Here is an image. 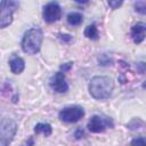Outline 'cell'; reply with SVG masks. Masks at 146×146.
<instances>
[{
  "label": "cell",
  "mask_w": 146,
  "mask_h": 146,
  "mask_svg": "<svg viewBox=\"0 0 146 146\" xmlns=\"http://www.w3.org/2000/svg\"><path fill=\"white\" fill-rule=\"evenodd\" d=\"M130 35L132 41L136 44H139L144 41V39L146 38V23L143 22H138L135 25H132L131 31H130Z\"/></svg>",
  "instance_id": "9c48e42d"
},
{
  "label": "cell",
  "mask_w": 146,
  "mask_h": 146,
  "mask_svg": "<svg viewBox=\"0 0 146 146\" xmlns=\"http://www.w3.org/2000/svg\"><path fill=\"white\" fill-rule=\"evenodd\" d=\"M49 84L51 87V89L58 94H64L68 90V84L66 82V79H65V75L63 72H57L55 73L50 81H49Z\"/></svg>",
  "instance_id": "ba28073f"
},
{
  "label": "cell",
  "mask_w": 146,
  "mask_h": 146,
  "mask_svg": "<svg viewBox=\"0 0 146 146\" xmlns=\"http://www.w3.org/2000/svg\"><path fill=\"white\" fill-rule=\"evenodd\" d=\"M84 116V110L81 106L74 105V106H67L64 107L59 113H58V117L60 121L63 122H67V123H74L78 122L80 119H82Z\"/></svg>",
  "instance_id": "277c9868"
},
{
  "label": "cell",
  "mask_w": 146,
  "mask_h": 146,
  "mask_svg": "<svg viewBox=\"0 0 146 146\" xmlns=\"http://www.w3.org/2000/svg\"><path fill=\"white\" fill-rule=\"evenodd\" d=\"M107 127H113L112 120L108 117H104L100 115H92L87 124V128L90 132L99 133L106 130Z\"/></svg>",
  "instance_id": "8992f818"
},
{
  "label": "cell",
  "mask_w": 146,
  "mask_h": 146,
  "mask_svg": "<svg viewBox=\"0 0 146 146\" xmlns=\"http://www.w3.org/2000/svg\"><path fill=\"white\" fill-rule=\"evenodd\" d=\"M42 17H43V19H44L46 23L57 22L62 17V8H60V6L57 2H55V1L48 2L43 7Z\"/></svg>",
  "instance_id": "52a82bcc"
},
{
  "label": "cell",
  "mask_w": 146,
  "mask_h": 146,
  "mask_svg": "<svg viewBox=\"0 0 146 146\" xmlns=\"http://www.w3.org/2000/svg\"><path fill=\"white\" fill-rule=\"evenodd\" d=\"M84 36L87 39H90V40H97L99 38V34H98V30H97V26L95 23L92 24H89L86 29H84Z\"/></svg>",
  "instance_id": "7c38bea8"
},
{
  "label": "cell",
  "mask_w": 146,
  "mask_h": 146,
  "mask_svg": "<svg viewBox=\"0 0 146 146\" xmlns=\"http://www.w3.org/2000/svg\"><path fill=\"white\" fill-rule=\"evenodd\" d=\"M18 7L16 1H2L1 2V16H0V27L5 29L13 22V14Z\"/></svg>",
  "instance_id": "5b68a950"
},
{
  "label": "cell",
  "mask_w": 146,
  "mask_h": 146,
  "mask_svg": "<svg viewBox=\"0 0 146 146\" xmlns=\"http://www.w3.org/2000/svg\"><path fill=\"white\" fill-rule=\"evenodd\" d=\"M33 145H34V140H33V138H32V137H30V138L26 140L25 145H23V146H33Z\"/></svg>",
  "instance_id": "7402d4cb"
},
{
  "label": "cell",
  "mask_w": 146,
  "mask_h": 146,
  "mask_svg": "<svg viewBox=\"0 0 146 146\" xmlns=\"http://www.w3.org/2000/svg\"><path fill=\"white\" fill-rule=\"evenodd\" d=\"M43 41V33L39 27H32L27 30L22 39V50L27 55H34L39 52Z\"/></svg>",
  "instance_id": "7a4b0ae2"
},
{
  "label": "cell",
  "mask_w": 146,
  "mask_h": 146,
  "mask_svg": "<svg viewBox=\"0 0 146 146\" xmlns=\"http://www.w3.org/2000/svg\"><path fill=\"white\" fill-rule=\"evenodd\" d=\"M135 11L140 15H146V1H136L133 3Z\"/></svg>",
  "instance_id": "9a60e30c"
},
{
  "label": "cell",
  "mask_w": 146,
  "mask_h": 146,
  "mask_svg": "<svg viewBox=\"0 0 146 146\" xmlns=\"http://www.w3.org/2000/svg\"><path fill=\"white\" fill-rule=\"evenodd\" d=\"M130 146H146V139L143 137H137L131 140Z\"/></svg>",
  "instance_id": "2e32d148"
},
{
  "label": "cell",
  "mask_w": 146,
  "mask_h": 146,
  "mask_svg": "<svg viewBox=\"0 0 146 146\" xmlns=\"http://www.w3.org/2000/svg\"><path fill=\"white\" fill-rule=\"evenodd\" d=\"M97 60H98V64H99L100 66H108V65H111V64L113 63V59H112L107 54H102V55H99L98 58H97Z\"/></svg>",
  "instance_id": "5bb4252c"
},
{
  "label": "cell",
  "mask_w": 146,
  "mask_h": 146,
  "mask_svg": "<svg viewBox=\"0 0 146 146\" xmlns=\"http://www.w3.org/2000/svg\"><path fill=\"white\" fill-rule=\"evenodd\" d=\"M72 66H73V63L72 62H68V63H65V64H63V65H60V72H63V73H65V72H67V71H70L71 68H72Z\"/></svg>",
  "instance_id": "e0dca14e"
},
{
  "label": "cell",
  "mask_w": 146,
  "mask_h": 146,
  "mask_svg": "<svg viewBox=\"0 0 146 146\" xmlns=\"http://www.w3.org/2000/svg\"><path fill=\"white\" fill-rule=\"evenodd\" d=\"M123 1H107V5L112 8V9H117L120 6H122Z\"/></svg>",
  "instance_id": "ac0fdd59"
},
{
  "label": "cell",
  "mask_w": 146,
  "mask_h": 146,
  "mask_svg": "<svg viewBox=\"0 0 146 146\" xmlns=\"http://www.w3.org/2000/svg\"><path fill=\"white\" fill-rule=\"evenodd\" d=\"M89 94L97 100H104L110 98L114 90V82L110 76L97 75L94 76L88 86Z\"/></svg>",
  "instance_id": "6da1fadb"
},
{
  "label": "cell",
  "mask_w": 146,
  "mask_h": 146,
  "mask_svg": "<svg viewBox=\"0 0 146 146\" xmlns=\"http://www.w3.org/2000/svg\"><path fill=\"white\" fill-rule=\"evenodd\" d=\"M83 136H84V132H83V130H82L81 128L76 129V131H75V133H74V137H75L76 139H80V138H82Z\"/></svg>",
  "instance_id": "44dd1931"
},
{
  "label": "cell",
  "mask_w": 146,
  "mask_h": 146,
  "mask_svg": "<svg viewBox=\"0 0 146 146\" xmlns=\"http://www.w3.org/2000/svg\"><path fill=\"white\" fill-rule=\"evenodd\" d=\"M58 35H59V39H60L62 41L66 42V43H68V42L72 41V36H71L70 34H63V33H59Z\"/></svg>",
  "instance_id": "d6986e66"
},
{
  "label": "cell",
  "mask_w": 146,
  "mask_h": 146,
  "mask_svg": "<svg viewBox=\"0 0 146 146\" xmlns=\"http://www.w3.org/2000/svg\"><path fill=\"white\" fill-rule=\"evenodd\" d=\"M137 71H138L139 73H144V72L146 71V63L139 62V63L137 64Z\"/></svg>",
  "instance_id": "ffe728a7"
},
{
  "label": "cell",
  "mask_w": 146,
  "mask_h": 146,
  "mask_svg": "<svg viewBox=\"0 0 146 146\" xmlns=\"http://www.w3.org/2000/svg\"><path fill=\"white\" fill-rule=\"evenodd\" d=\"M17 132V123L9 117H2L0 122V146H8Z\"/></svg>",
  "instance_id": "3957f363"
},
{
  "label": "cell",
  "mask_w": 146,
  "mask_h": 146,
  "mask_svg": "<svg viewBox=\"0 0 146 146\" xmlns=\"http://www.w3.org/2000/svg\"><path fill=\"white\" fill-rule=\"evenodd\" d=\"M34 132L36 135L42 133L46 137H49L52 133V128L49 123H36L35 127H34Z\"/></svg>",
  "instance_id": "8fae6325"
},
{
  "label": "cell",
  "mask_w": 146,
  "mask_h": 146,
  "mask_svg": "<svg viewBox=\"0 0 146 146\" xmlns=\"http://www.w3.org/2000/svg\"><path fill=\"white\" fill-rule=\"evenodd\" d=\"M9 67L14 74H21L25 68V62L19 56H13L9 59Z\"/></svg>",
  "instance_id": "30bf717a"
},
{
  "label": "cell",
  "mask_w": 146,
  "mask_h": 146,
  "mask_svg": "<svg viewBox=\"0 0 146 146\" xmlns=\"http://www.w3.org/2000/svg\"><path fill=\"white\" fill-rule=\"evenodd\" d=\"M66 21L70 25L72 26H78L80 25L82 22H83V17L80 13H76V11H73V13H70L66 17Z\"/></svg>",
  "instance_id": "4fadbf2b"
}]
</instances>
